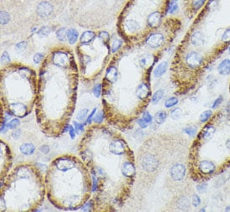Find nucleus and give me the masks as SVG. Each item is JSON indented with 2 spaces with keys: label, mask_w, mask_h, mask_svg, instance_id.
<instances>
[{
  "label": "nucleus",
  "mask_w": 230,
  "mask_h": 212,
  "mask_svg": "<svg viewBox=\"0 0 230 212\" xmlns=\"http://www.w3.org/2000/svg\"><path fill=\"white\" fill-rule=\"evenodd\" d=\"M88 112H89L88 109H82V110H80V111L78 112V114H77V117H76L77 120H79V121L85 120V118H86V117H87V115H88Z\"/></svg>",
  "instance_id": "nucleus-32"
},
{
  "label": "nucleus",
  "mask_w": 230,
  "mask_h": 212,
  "mask_svg": "<svg viewBox=\"0 0 230 212\" xmlns=\"http://www.w3.org/2000/svg\"><path fill=\"white\" fill-rule=\"evenodd\" d=\"M96 170H97L98 174H100V175H101V176H102V177H103V176H105V175H106V174H105L104 170H103V169H102V168H96Z\"/></svg>",
  "instance_id": "nucleus-59"
},
{
  "label": "nucleus",
  "mask_w": 230,
  "mask_h": 212,
  "mask_svg": "<svg viewBox=\"0 0 230 212\" xmlns=\"http://www.w3.org/2000/svg\"><path fill=\"white\" fill-rule=\"evenodd\" d=\"M149 92H150V90H149L148 85L146 83H141L135 90L136 97L141 100H145L148 97Z\"/></svg>",
  "instance_id": "nucleus-11"
},
{
  "label": "nucleus",
  "mask_w": 230,
  "mask_h": 212,
  "mask_svg": "<svg viewBox=\"0 0 230 212\" xmlns=\"http://www.w3.org/2000/svg\"><path fill=\"white\" fill-rule=\"evenodd\" d=\"M26 47H27V43H26L25 41H21L16 44V48H17L18 50H20V51L25 50Z\"/></svg>",
  "instance_id": "nucleus-51"
},
{
  "label": "nucleus",
  "mask_w": 230,
  "mask_h": 212,
  "mask_svg": "<svg viewBox=\"0 0 230 212\" xmlns=\"http://www.w3.org/2000/svg\"><path fill=\"white\" fill-rule=\"evenodd\" d=\"M177 9H178V5L176 3V1H175V0L172 1L170 3V7H169V12L171 13H175L176 10H177Z\"/></svg>",
  "instance_id": "nucleus-40"
},
{
  "label": "nucleus",
  "mask_w": 230,
  "mask_h": 212,
  "mask_svg": "<svg viewBox=\"0 0 230 212\" xmlns=\"http://www.w3.org/2000/svg\"><path fill=\"white\" fill-rule=\"evenodd\" d=\"M142 118H143L147 123H151V121H152V117H151L150 113L147 112H145L143 113V115H142Z\"/></svg>",
  "instance_id": "nucleus-46"
},
{
  "label": "nucleus",
  "mask_w": 230,
  "mask_h": 212,
  "mask_svg": "<svg viewBox=\"0 0 230 212\" xmlns=\"http://www.w3.org/2000/svg\"><path fill=\"white\" fill-rule=\"evenodd\" d=\"M122 44V41L120 40H116L112 42V44H111V52L112 53H116L119 49L121 46Z\"/></svg>",
  "instance_id": "nucleus-28"
},
{
  "label": "nucleus",
  "mask_w": 230,
  "mask_h": 212,
  "mask_svg": "<svg viewBox=\"0 0 230 212\" xmlns=\"http://www.w3.org/2000/svg\"><path fill=\"white\" fill-rule=\"evenodd\" d=\"M69 136L71 138H75V136H76V131H75V128L73 126H69Z\"/></svg>",
  "instance_id": "nucleus-55"
},
{
  "label": "nucleus",
  "mask_w": 230,
  "mask_h": 212,
  "mask_svg": "<svg viewBox=\"0 0 230 212\" xmlns=\"http://www.w3.org/2000/svg\"><path fill=\"white\" fill-rule=\"evenodd\" d=\"M78 36H79V34L76 28H70L67 30V39L70 44H76V41L78 40Z\"/></svg>",
  "instance_id": "nucleus-18"
},
{
  "label": "nucleus",
  "mask_w": 230,
  "mask_h": 212,
  "mask_svg": "<svg viewBox=\"0 0 230 212\" xmlns=\"http://www.w3.org/2000/svg\"><path fill=\"white\" fill-rule=\"evenodd\" d=\"M164 37L160 33H154L147 39V44L151 48H158L163 44Z\"/></svg>",
  "instance_id": "nucleus-7"
},
{
  "label": "nucleus",
  "mask_w": 230,
  "mask_h": 212,
  "mask_svg": "<svg viewBox=\"0 0 230 212\" xmlns=\"http://www.w3.org/2000/svg\"><path fill=\"white\" fill-rule=\"evenodd\" d=\"M20 135H21V131H20V130H16V131H14V132L12 133V136H13V138L14 139H18L19 137H20Z\"/></svg>",
  "instance_id": "nucleus-56"
},
{
  "label": "nucleus",
  "mask_w": 230,
  "mask_h": 212,
  "mask_svg": "<svg viewBox=\"0 0 230 212\" xmlns=\"http://www.w3.org/2000/svg\"><path fill=\"white\" fill-rule=\"evenodd\" d=\"M55 166L57 169L62 172H66L75 167V163L68 158H60L55 160Z\"/></svg>",
  "instance_id": "nucleus-6"
},
{
  "label": "nucleus",
  "mask_w": 230,
  "mask_h": 212,
  "mask_svg": "<svg viewBox=\"0 0 230 212\" xmlns=\"http://www.w3.org/2000/svg\"><path fill=\"white\" fill-rule=\"evenodd\" d=\"M158 160L152 154H145L141 159V165L146 171L149 173L154 172L158 168Z\"/></svg>",
  "instance_id": "nucleus-1"
},
{
  "label": "nucleus",
  "mask_w": 230,
  "mask_h": 212,
  "mask_svg": "<svg viewBox=\"0 0 230 212\" xmlns=\"http://www.w3.org/2000/svg\"><path fill=\"white\" fill-rule=\"evenodd\" d=\"M39 151L41 153H44V154H48L50 153V147L48 145H42L39 148Z\"/></svg>",
  "instance_id": "nucleus-49"
},
{
  "label": "nucleus",
  "mask_w": 230,
  "mask_h": 212,
  "mask_svg": "<svg viewBox=\"0 0 230 212\" xmlns=\"http://www.w3.org/2000/svg\"><path fill=\"white\" fill-rule=\"evenodd\" d=\"M50 28H49L48 26H44L39 30L38 35L40 36V37H44V36H47L50 33Z\"/></svg>",
  "instance_id": "nucleus-34"
},
{
  "label": "nucleus",
  "mask_w": 230,
  "mask_h": 212,
  "mask_svg": "<svg viewBox=\"0 0 230 212\" xmlns=\"http://www.w3.org/2000/svg\"><path fill=\"white\" fill-rule=\"evenodd\" d=\"M93 93L95 97H100L101 93V84H98L93 89Z\"/></svg>",
  "instance_id": "nucleus-42"
},
{
  "label": "nucleus",
  "mask_w": 230,
  "mask_h": 212,
  "mask_svg": "<svg viewBox=\"0 0 230 212\" xmlns=\"http://www.w3.org/2000/svg\"><path fill=\"white\" fill-rule=\"evenodd\" d=\"M228 51H229V53H230V47H229V49H228Z\"/></svg>",
  "instance_id": "nucleus-62"
},
{
  "label": "nucleus",
  "mask_w": 230,
  "mask_h": 212,
  "mask_svg": "<svg viewBox=\"0 0 230 212\" xmlns=\"http://www.w3.org/2000/svg\"><path fill=\"white\" fill-rule=\"evenodd\" d=\"M175 1H177V0H175Z\"/></svg>",
  "instance_id": "nucleus-63"
},
{
  "label": "nucleus",
  "mask_w": 230,
  "mask_h": 212,
  "mask_svg": "<svg viewBox=\"0 0 230 212\" xmlns=\"http://www.w3.org/2000/svg\"><path fill=\"white\" fill-rule=\"evenodd\" d=\"M222 40L224 42L230 41V28H228L224 31V35L222 36Z\"/></svg>",
  "instance_id": "nucleus-43"
},
{
  "label": "nucleus",
  "mask_w": 230,
  "mask_h": 212,
  "mask_svg": "<svg viewBox=\"0 0 230 212\" xmlns=\"http://www.w3.org/2000/svg\"><path fill=\"white\" fill-rule=\"evenodd\" d=\"M126 145L125 142L121 140H115L111 142L109 145V150L116 155H121L125 153Z\"/></svg>",
  "instance_id": "nucleus-8"
},
{
  "label": "nucleus",
  "mask_w": 230,
  "mask_h": 212,
  "mask_svg": "<svg viewBox=\"0 0 230 212\" xmlns=\"http://www.w3.org/2000/svg\"><path fill=\"white\" fill-rule=\"evenodd\" d=\"M164 96V92L162 90H158L157 92H155L153 96H152V98H151V101H152V103H158V101H160L162 97H163Z\"/></svg>",
  "instance_id": "nucleus-25"
},
{
  "label": "nucleus",
  "mask_w": 230,
  "mask_h": 212,
  "mask_svg": "<svg viewBox=\"0 0 230 212\" xmlns=\"http://www.w3.org/2000/svg\"><path fill=\"white\" fill-rule=\"evenodd\" d=\"M121 172L126 177H132L135 174V166L131 162H125L121 167Z\"/></svg>",
  "instance_id": "nucleus-12"
},
{
  "label": "nucleus",
  "mask_w": 230,
  "mask_h": 212,
  "mask_svg": "<svg viewBox=\"0 0 230 212\" xmlns=\"http://www.w3.org/2000/svg\"><path fill=\"white\" fill-rule=\"evenodd\" d=\"M106 78L110 83H114L117 79V70L115 66L109 67L106 72Z\"/></svg>",
  "instance_id": "nucleus-16"
},
{
  "label": "nucleus",
  "mask_w": 230,
  "mask_h": 212,
  "mask_svg": "<svg viewBox=\"0 0 230 212\" xmlns=\"http://www.w3.org/2000/svg\"><path fill=\"white\" fill-rule=\"evenodd\" d=\"M95 37V34L92 31H85L80 36V41L82 44H89L90 42H91Z\"/></svg>",
  "instance_id": "nucleus-19"
},
{
  "label": "nucleus",
  "mask_w": 230,
  "mask_h": 212,
  "mask_svg": "<svg viewBox=\"0 0 230 212\" xmlns=\"http://www.w3.org/2000/svg\"><path fill=\"white\" fill-rule=\"evenodd\" d=\"M18 176H19L21 179H28L29 178V172L27 168H20L18 170Z\"/></svg>",
  "instance_id": "nucleus-30"
},
{
  "label": "nucleus",
  "mask_w": 230,
  "mask_h": 212,
  "mask_svg": "<svg viewBox=\"0 0 230 212\" xmlns=\"http://www.w3.org/2000/svg\"><path fill=\"white\" fill-rule=\"evenodd\" d=\"M10 61V57L8 55L7 52H3L2 56H1V62L2 63H5V62H9Z\"/></svg>",
  "instance_id": "nucleus-48"
},
{
  "label": "nucleus",
  "mask_w": 230,
  "mask_h": 212,
  "mask_svg": "<svg viewBox=\"0 0 230 212\" xmlns=\"http://www.w3.org/2000/svg\"><path fill=\"white\" fill-rule=\"evenodd\" d=\"M226 146H227V148L228 149H230V139H228L226 142Z\"/></svg>",
  "instance_id": "nucleus-60"
},
{
  "label": "nucleus",
  "mask_w": 230,
  "mask_h": 212,
  "mask_svg": "<svg viewBox=\"0 0 230 212\" xmlns=\"http://www.w3.org/2000/svg\"><path fill=\"white\" fill-rule=\"evenodd\" d=\"M217 71H218V73H219L220 75H223V76L228 75L230 73V60L226 59V60H223V61L218 65Z\"/></svg>",
  "instance_id": "nucleus-15"
},
{
  "label": "nucleus",
  "mask_w": 230,
  "mask_h": 212,
  "mask_svg": "<svg viewBox=\"0 0 230 212\" xmlns=\"http://www.w3.org/2000/svg\"><path fill=\"white\" fill-rule=\"evenodd\" d=\"M225 211H230V206H227V207L225 208Z\"/></svg>",
  "instance_id": "nucleus-61"
},
{
  "label": "nucleus",
  "mask_w": 230,
  "mask_h": 212,
  "mask_svg": "<svg viewBox=\"0 0 230 212\" xmlns=\"http://www.w3.org/2000/svg\"><path fill=\"white\" fill-rule=\"evenodd\" d=\"M57 39L60 41H65L67 39V30L65 28H60L56 31Z\"/></svg>",
  "instance_id": "nucleus-24"
},
{
  "label": "nucleus",
  "mask_w": 230,
  "mask_h": 212,
  "mask_svg": "<svg viewBox=\"0 0 230 212\" xmlns=\"http://www.w3.org/2000/svg\"><path fill=\"white\" fill-rule=\"evenodd\" d=\"M186 62L187 64V66L192 68H197L198 67L202 62V56L201 55L195 52V51H192L187 54L186 57Z\"/></svg>",
  "instance_id": "nucleus-4"
},
{
  "label": "nucleus",
  "mask_w": 230,
  "mask_h": 212,
  "mask_svg": "<svg viewBox=\"0 0 230 212\" xmlns=\"http://www.w3.org/2000/svg\"><path fill=\"white\" fill-rule=\"evenodd\" d=\"M99 37H100L104 42L109 41V40H110V35H109V34H108L107 32L106 31L101 32V33L99 34Z\"/></svg>",
  "instance_id": "nucleus-44"
},
{
  "label": "nucleus",
  "mask_w": 230,
  "mask_h": 212,
  "mask_svg": "<svg viewBox=\"0 0 230 212\" xmlns=\"http://www.w3.org/2000/svg\"><path fill=\"white\" fill-rule=\"evenodd\" d=\"M93 120L95 121V123H101L102 121L104 120V112H103V111L100 112L99 113L96 114V116L94 117Z\"/></svg>",
  "instance_id": "nucleus-41"
},
{
  "label": "nucleus",
  "mask_w": 230,
  "mask_h": 212,
  "mask_svg": "<svg viewBox=\"0 0 230 212\" xmlns=\"http://www.w3.org/2000/svg\"><path fill=\"white\" fill-rule=\"evenodd\" d=\"M167 67H168V64H167V62H166V61L160 63L158 66L156 67V69H155L154 76H156V77H160V76H161L164 73L167 71Z\"/></svg>",
  "instance_id": "nucleus-20"
},
{
  "label": "nucleus",
  "mask_w": 230,
  "mask_h": 212,
  "mask_svg": "<svg viewBox=\"0 0 230 212\" xmlns=\"http://www.w3.org/2000/svg\"><path fill=\"white\" fill-rule=\"evenodd\" d=\"M43 58H44V54H42V53H37V54L35 55L33 60H34V62H35V64H39L41 60H43Z\"/></svg>",
  "instance_id": "nucleus-45"
},
{
  "label": "nucleus",
  "mask_w": 230,
  "mask_h": 212,
  "mask_svg": "<svg viewBox=\"0 0 230 212\" xmlns=\"http://www.w3.org/2000/svg\"><path fill=\"white\" fill-rule=\"evenodd\" d=\"M19 124H20V122H19V119H17V118H14L13 120L10 121V123L8 124V127L10 128V129H14L16 127L19 126Z\"/></svg>",
  "instance_id": "nucleus-38"
},
{
  "label": "nucleus",
  "mask_w": 230,
  "mask_h": 212,
  "mask_svg": "<svg viewBox=\"0 0 230 212\" xmlns=\"http://www.w3.org/2000/svg\"><path fill=\"white\" fill-rule=\"evenodd\" d=\"M127 30L130 32H135L138 30L140 28V25L138 24V22H136L134 19H130V20H127L125 24Z\"/></svg>",
  "instance_id": "nucleus-21"
},
{
  "label": "nucleus",
  "mask_w": 230,
  "mask_h": 212,
  "mask_svg": "<svg viewBox=\"0 0 230 212\" xmlns=\"http://www.w3.org/2000/svg\"><path fill=\"white\" fill-rule=\"evenodd\" d=\"M177 103H178V99L176 98V97H170V98L167 99L165 101L164 105H165V108H171L174 107V106H176Z\"/></svg>",
  "instance_id": "nucleus-26"
},
{
  "label": "nucleus",
  "mask_w": 230,
  "mask_h": 212,
  "mask_svg": "<svg viewBox=\"0 0 230 212\" xmlns=\"http://www.w3.org/2000/svg\"><path fill=\"white\" fill-rule=\"evenodd\" d=\"M171 116H172V117L173 119H178V118H180L181 116H182V109L178 108H175L171 112Z\"/></svg>",
  "instance_id": "nucleus-35"
},
{
  "label": "nucleus",
  "mask_w": 230,
  "mask_h": 212,
  "mask_svg": "<svg viewBox=\"0 0 230 212\" xmlns=\"http://www.w3.org/2000/svg\"><path fill=\"white\" fill-rule=\"evenodd\" d=\"M95 112H96V109L95 108V109H93V111L91 112V113L90 114V116L88 117V118L86 119V123H91V119L93 118V117H94V115L95 114Z\"/></svg>",
  "instance_id": "nucleus-57"
},
{
  "label": "nucleus",
  "mask_w": 230,
  "mask_h": 212,
  "mask_svg": "<svg viewBox=\"0 0 230 212\" xmlns=\"http://www.w3.org/2000/svg\"><path fill=\"white\" fill-rule=\"evenodd\" d=\"M178 208L181 210H184L187 209V208H188V206H189V202H188V200L187 198H182V199H180L179 201H178Z\"/></svg>",
  "instance_id": "nucleus-29"
},
{
  "label": "nucleus",
  "mask_w": 230,
  "mask_h": 212,
  "mask_svg": "<svg viewBox=\"0 0 230 212\" xmlns=\"http://www.w3.org/2000/svg\"><path fill=\"white\" fill-rule=\"evenodd\" d=\"M148 25L151 28H158L161 23V14L159 12H153L147 18Z\"/></svg>",
  "instance_id": "nucleus-13"
},
{
  "label": "nucleus",
  "mask_w": 230,
  "mask_h": 212,
  "mask_svg": "<svg viewBox=\"0 0 230 212\" xmlns=\"http://www.w3.org/2000/svg\"><path fill=\"white\" fill-rule=\"evenodd\" d=\"M9 109L13 115H15L19 117H24L27 114V108L20 102L11 103L9 105Z\"/></svg>",
  "instance_id": "nucleus-9"
},
{
  "label": "nucleus",
  "mask_w": 230,
  "mask_h": 212,
  "mask_svg": "<svg viewBox=\"0 0 230 212\" xmlns=\"http://www.w3.org/2000/svg\"><path fill=\"white\" fill-rule=\"evenodd\" d=\"M20 152L22 153L24 155H31L34 153L35 150V145L31 143V142H28V143H24L22 145L20 146Z\"/></svg>",
  "instance_id": "nucleus-17"
},
{
  "label": "nucleus",
  "mask_w": 230,
  "mask_h": 212,
  "mask_svg": "<svg viewBox=\"0 0 230 212\" xmlns=\"http://www.w3.org/2000/svg\"><path fill=\"white\" fill-rule=\"evenodd\" d=\"M222 101H223V97L220 96V97H218L216 100L214 101V102L213 103V106H212V108H216L217 107H218L219 105L222 103Z\"/></svg>",
  "instance_id": "nucleus-50"
},
{
  "label": "nucleus",
  "mask_w": 230,
  "mask_h": 212,
  "mask_svg": "<svg viewBox=\"0 0 230 212\" xmlns=\"http://www.w3.org/2000/svg\"><path fill=\"white\" fill-rule=\"evenodd\" d=\"M215 165L211 161H208V160H203L201 161L200 165H199V169L202 172V174H211L214 172Z\"/></svg>",
  "instance_id": "nucleus-10"
},
{
  "label": "nucleus",
  "mask_w": 230,
  "mask_h": 212,
  "mask_svg": "<svg viewBox=\"0 0 230 212\" xmlns=\"http://www.w3.org/2000/svg\"><path fill=\"white\" fill-rule=\"evenodd\" d=\"M191 42L195 46H202L204 43V36L202 35V32H194L191 37Z\"/></svg>",
  "instance_id": "nucleus-14"
},
{
  "label": "nucleus",
  "mask_w": 230,
  "mask_h": 212,
  "mask_svg": "<svg viewBox=\"0 0 230 212\" xmlns=\"http://www.w3.org/2000/svg\"><path fill=\"white\" fill-rule=\"evenodd\" d=\"M91 207H92V203L88 202L87 204H85V206L82 207V210H84V211H90Z\"/></svg>",
  "instance_id": "nucleus-54"
},
{
  "label": "nucleus",
  "mask_w": 230,
  "mask_h": 212,
  "mask_svg": "<svg viewBox=\"0 0 230 212\" xmlns=\"http://www.w3.org/2000/svg\"><path fill=\"white\" fill-rule=\"evenodd\" d=\"M197 131H198V128L196 127H185L184 129H183V132L187 134L188 136H194L197 133Z\"/></svg>",
  "instance_id": "nucleus-33"
},
{
  "label": "nucleus",
  "mask_w": 230,
  "mask_h": 212,
  "mask_svg": "<svg viewBox=\"0 0 230 212\" xmlns=\"http://www.w3.org/2000/svg\"><path fill=\"white\" fill-rule=\"evenodd\" d=\"M97 187V179L93 176V187H92V191H95Z\"/></svg>",
  "instance_id": "nucleus-58"
},
{
  "label": "nucleus",
  "mask_w": 230,
  "mask_h": 212,
  "mask_svg": "<svg viewBox=\"0 0 230 212\" xmlns=\"http://www.w3.org/2000/svg\"><path fill=\"white\" fill-rule=\"evenodd\" d=\"M150 61H151V60H150V56H147H147H143L142 59L140 60V66H141L142 68H145V67L150 63Z\"/></svg>",
  "instance_id": "nucleus-37"
},
{
  "label": "nucleus",
  "mask_w": 230,
  "mask_h": 212,
  "mask_svg": "<svg viewBox=\"0 0 230 212\" xmlns=\"http://www.w3.org/2000/svg\"><path fill=\"white\" fill-rule=\"evenodd\" d=\"M52 60L55 66L59 67H66L69 65V57L66 53L62 51H57L53 55Z\"/></svg>",
  "instance_id": "nucleus-5"
},
{
  "label": "nucleus",
  "mask_w": 230,
  "mask_h": 212,
  "mask_svg": "<svg viewBox=\"0 0 230 212\" xmlns=\"http://www.w3.org/2000/svg\"><path fill=\"white\" fill-rule=\"evenodd\" d=\"M212 116V112L210 110H207V111L203 112H202V114L200 115V121L202 122V123H205V122H207V121Z\"/></svg>",
  "instance_id": "nucleus-31"
},
{
  "label": "nucleus",
  "mask_w": 230,
  "mask_h": 212,
  "mask_svg": "<svg viewBox=\"0 0 230 212\" xmlns=\"http://www.w3.org/2000/svg\"><path fill=\"white\" fill-rule=\"evenodd\" d=\"M215 133V127L213 126H208L206 127V128L202 133V138L205 140H208L211 138L213 136V134Z\"/></svg>",
  "instance_id": "nucleus-22"
},
{
  "label": "nucleus",
  "mask_w": 230,
  "mask_h": 212,
  "mask_svg": "<svg viewBox=\"0 0 230 212\" xmlns=\"http://www.w3.org/2000/svg\"><path fill=\"white\" fill-rule=\"evenodd\" d=\"M207 188H208V185H207L206 183L197 185V190H198V191L200 192V193H203V192H205V191L207 190Z\"/></svg>",
  "instance_id": "nucleus-47"
},
{
  "label": "nucleus",
  "mask_w": 230,
  "mask_h": 212,
  "mask_svg": "<svg viewBox=\"0 0 230 212\" xmlns=\"http://www.w3.org/2000/svg\"><path fill=\"white\" fill-rule=\"evenodd\" d=\"M155 122L158 124L163 123L165 120L167 119V113L164 111H158L155 114Z\"/></svg>",
  "instance_id": "nucleus-23"
},
{
  "label": "nucleus",
  "mask_w": 230,
  "mask_h": 212,
  "mask_svg": "<svg viewBox=\"0 0 230 212\" xmlns=\"http://www.w3.org/2000/svg\"><path fill=\"white\" fill-rule=\"evenodd\" d=\"M137 123L139 124V126L142 127V128H146V127H147V126H148V124H149V123H147V122H146L143 118L139 119V120L137 121Z\"/></svg>",
  "instance_id": "nucleus-53"
},
{
  "label": "nucleus",
  "mask_w": 230,
  "mask_h": 212,
  "mask_svg": "<svg viewBox=\"0 0 230 212\" xmlns=\"http://www.w3.org/2000/svg\"><path fill=\"white\" fill-rule=\"evenodd\" d=\"M53 5L48 1H42L39 3L37 9H36V13L41 18H46L50 16L53 12Z\"/></svg>",
  "instance_id": "nucleus-3"
},
{
  "label": "nucleus",
  "mask_w": 230,
  "mask_h": 212,
  "mask_svg": "<svg viewBox=\"0 0 230 212\" xmlns=\"http://www.w3.org/2000/svg\"><path fill=\"white\" fill-rule=\"evenodd\" d=\"M186 174V168L182 164L174 165L170 169V175L175 181H180L183 180Z\"/></svg>",
  "instance_id": "nucleus-2"
},
{
  "label": "nucleus",
  "mask_w": 230,
  "mask_h": 212,
  "mask_svg": "<svg viewBox=\"0 0 230 212\" xmlns=\"http://www.w3.org/2000/svg\"><path fill=\"white\" fill-rule=\"evenodd\" d=\"M73 125L76 127V132H78V131H83V130H84V126H83V124L82 123H77L76 121H74V122H73Z\"/></svg>",
  "instance_id": "nucleus-52"
},
{
  "label": "nucleus",
  "mask_w": 230,
  "mask_h": 212,
  "mask_svg": "<svg viewBox=\"0 0 230 212\" xmlns=\"http://www.w3.org/2000/svg\"><path fill=\"white\" fill-rule=\"evenodd\" d=\"M0 19H1V25H5L8 23L9 22L10 16L8 12L6 11H1V16H0Z\"/></svg>",
  "instance_id": "nucleus-27"
},
{
  "label": "nucleus",
  "mask_w": 230,
  "mask_h": 212,
  "mask_svg": "<svg viewBox=\"0 0 230 212\" xmlns=\"http://www.w3.org/2000/svg\"><path fill=\"white\" fill-rule=\"evenodd\" d=\"M192 204L194 207H198L201 204V199H200V198H199L198 195H192Z\"/></svg>",
  "instance_id": "nucleus-39"
},
{
  "label": "nucleus",
  "mask_w": 230,
  "mask_h": 212,
  "mask_svg": "<svg viewBox=\"0 0 230 212\" xmlns=\"http://www.w3.org/2000/svg\"><path fill=\"white\" fill-rule=\"evenodd\" d=\"M206 0H193V3H192V7L195 9H199L202 7V5L204 4Z\"/></svg>",
  "instance_id": "nucleus-36"
}]
</instances>
